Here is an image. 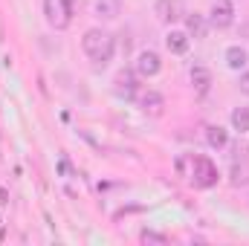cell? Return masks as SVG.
I'll return each mask as SVG.
<instances>
[{"label":"cell","mask_w":249,"mask_h":246,"mask_svg":"<svg viewBox=\"0 0 249 246\" xmlns=\"http://www.w3.org/2000/svg\"><path fill=\"white\" fill-rule=\"evenodd\" d=\"M177 171L183 177H188L197 188H212L217 183V168L206 157H180L177 159Z\"/></svg>","instance_id":"6da1fadb"},{"label":"cell","mask_w":249,"mask_h":246,"mask_svg":"<svg viewBox=\"0 0 249 246\" xmlns=\"http://www.w3.org/2000/svg\"><path fill=\"white\" fill-rule=\"evenodd\" d=\"M81 47L84 53L90 55V61L96 67H105V64L113 58V50H116V41L110 32H102V29H87L84 38H81Z\"/></svg>","instance_id":"7a4b0ae2"},{"label":"cell","mask_w":249,"mask_h":246,"mask_svg":"<svg viewBox=\"0 0 249 246\" xmlns=\"http://www.w3.org/2000/svg\"><path fill=\"white\" fill-rule=\"evenodd\" d=\"M44 15H47V23L55 29H67L72 23L70 0H44Z\"/></svg>","instance_id":"3957f363"},{"label":"cell","mask_w":249,"mask_h":246,"mask_svg":"<svg viewBox=\"0 0 249 246\" xmlns=\"http://www.w3.org/2000/svg\"><path fill=\"white\" fill-rule=\"evenodd\" d=\"M157 18L162 23H177L186 18V3L183 0H157Z\"/></svg>","instance_id":"277c9868"},{"label":"cell","mask_w":249,"mask_h":246,"mask_svg":"<svg viewBox=\"0 0 249 246\" xmlns=\"http://www.w3.org/2000/svg\"><path fill=\"white\" fill-rule=\"evenodd\" d=\"M232 20H235V9L229 3H214L212 6V12H209V23L212 26L226 29V26H232Z\"/></svg>","instance_id":"5b68a950"},{"label":"cell","mask_w":249,"mask_h":246,"mask_svg":"<svg viewBox=\"0 0 249 246\" xmlns=\"http://www.w3.org/2000/svg\"><path fill=\"white\" fill-rule=\"evenodd\" d=\"M136 75L130 72V70H122L119 75H116V81H113V90H116V96L119 99H133L136 96Z\"/></svg>","instance_id":"8992f818"},{"label":"cell","mask_w":249,"mask_h":246,"mask_svg":"<svg viewBox=\"0 0 249 246\" xmlns=\"http://www.w3.org/2000/svg\"><path fill=\"white\" fill-rule=\"evenodd\" d=\"M139 107L145 116H162V107H165V99L157 93V90H148L139 96Z\"/></svg>","instance_id":"52a82bcc"},{"label":"cell","mask_w":249,"mask_h":246,"mask_svg":"<svg viewBox=\"0 0 249 246\" xmlns=\"http://www.w3.org/2000/svg\"><path fill=\"white\" fill-rule=\"evenodd\" d=\"M160 67H162V61H160V55H157L154 50L139 53V58H136V72H139V75H157Z\"/></svg>","instance_id":"ba28073f"},{"label":"cell","mask_w":249,"mask_h":246,"mask_svg":"<svg viewBox=\"0 0 249 246\" xmlns=\"http://www.w3.org/2000/svg\"><path fill=\"white\" fill-rule=\"evenodd\" d=\"M119 12H122V3L119 0H96V15L99 18L113 20V18H119Z\"/></svg>","instance_id":"9c48e42d"},{"label":"cell","mask_w":249,"mask_h":246,"mask_svg":"<svg viewBox=\"0 0 249 246\" xmlns=\"http://www.w3.org/2000/svg\"><path fill=\"white\" fill-rule=\"evenodd\" d=\"M191 84L197 87V93H206L212 84V72L206 67H191Z\"/></svg>","instance_id":"30bf717a"},{"label":"cell","mask_w":249,"mask_h":246,"mask_svg":"<svg viewBox=\"0 0 249 246\" xmlns=\"http://www.w3.org/2000/svg\"><path fill=\"white\" fill-rule=\"evenodd\" d=\"M247 61H249L247 50H241V47H229V50H226V64H229L232 70H244Z\"/></svg>","instance_id":"8fae6325"},{"label":"cell","mask_w":249,"mask_h":246,"mask_svg":"<svg viewBox=\"0 0 249 246\" xmlns=\"http://www.w3.org/2000/svg\"><path fill=\"white\" fill-rule=\"evenodd\" d=\"M186 26H188V35L194 38H206V18L203 15H186Z\"/></svg>","instance_id":"7c38bea8"},{"label":"cell","mask_w":249,"mask_h":246,"mask_svg":"<svg viewBox=\"0 0 249 246\" xmlns=\"http://www.w3.org/2000/svg\"><path fill=\"white\" fill-rule=\"evenodd\" d=\"M165 47L171 53H186L188 50V35L186 32H168L165 35Z\"/></svg>","instance_id":"4fadbf2b"},{"label":"cell","mask_w":249,"mask_h":246,"mask_svg":"<svg viewBox=\"0 0 249 246\" xmlns=\"http://www.w3.org/2000/svg\"><path fill=\"white\" fill-rule=\"evenodd\" d=\"M206 142H209L212 148H223V145L229 142V133H226L220 124H212V127L206 130Z\"/></svg>","instance_id":"5bb4252c"},{"label":"cell","mask_w":249,"mask_h":246,"mask_svg":"<svg viewBox=\"0 0 249 246\" xmlns=\"http://www.w3.org/2000/svg\"><path fill=\"white\" fill-rule=\"evenodd\" d=\"M249 183V162L247 159H235L232 162V185H247Z\"/></svg>","instance_id":"9a60e30c"},{"label":"cell","mask_w":249,"mask_h":246,"mask_svg":"<svg viewBox=\"0 0 249 246\" xmlns=\"http://www.w3.org/2000/svg\"><path fill=\"white\" fill-rule=\"evenodd\" d=\"M232 127L241 130V133H247L249 130V107H235L232 110Z\"/></svg>","instance_id":"2e32d148"},{"label":"cell","mask_w":249,"mask_h":246,"mask_svg":"<svg viewBox=\"0 0 249 246\" xmlns=\"http://www.w3.org/2000/svg\"><path fill=\"white\" fill-rule=\"evenodd\" d=\"M142 241H157V244H162L165 238H162V235H157V232H142Z\"/></svg>","instance_id":"e0dca14e"},{"label":"cell","mask_w":249,"mask_h":246,"mask_svg":"<svg viewBox=\"0 0 249 246\" xmlns=\"http://www.w3.org/2000/svg\"><path fill=\"white\" fill-rule=\"evenodd\" d=\"M241 90L249 93V72H247V75H241Z\"/></svg>","instance_id":"ac0fdd59"},{"label":"cell","mask_w":249,"mask_h":246,"mask_svg":"<svg viewBox=\"0 0 249 246\" xmlns=\"http://www.w3.org/2000/svg\"><path fill=\"white\" fill-rule=\"evenodd\" d=\"M0 203H6V194H3V188H0Z\"/></svg>","instance_id":"d6986e66"}]
</instances>
